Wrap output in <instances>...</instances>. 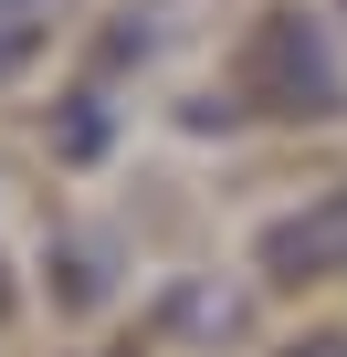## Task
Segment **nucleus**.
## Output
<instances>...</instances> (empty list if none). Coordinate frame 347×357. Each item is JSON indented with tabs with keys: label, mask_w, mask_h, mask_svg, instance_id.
Listing matches in <instances>:
<instances>
[{
	"label": "nucleus",
	"mask_w": 347,
	"mask_h": 357,
	"mask_svg": "<svg viewBox=\"0 0 347 357\" xmlns=\"http://www.w3.org/2000/svg\"><path fill=\"white\" fill-rule=\"evenodd\" d=\"M274 357H347V326H305V336H284Z\"/></svg>",
	"instance_id": "nucleus-6"
},
{
	"label": "nucleus",
	"mask_w": 347,
	"mask_h": 357,
	"mask_svg": "<svg viewBox=\"0 0 347 357\" xmlns=\"http://www.w3.org/2000/svg\"><path fill=\"white\" fill-rule=\"evenodd\" d=\"M0 315H11V263H0Z\"/></svg>",
	"instance_id": "nucleus-8"
},
{
	"label": "nucleus",
	"mask_w": 347,
	"mask_h": 357,
	"mask_svg": "<svg viewBox=\"0 0 347 357\" xmlns=\"http://www.w3.org/2000/svg\"><path fill=\"white\" fill-rule=\"evenodd\" d=\"M147 326H158L168 347H232V336L253 326V284H232V273H179V284H158Z\"/></svg>",
	"instance_id": "nucleus-2"
},
{
	"label": "nucleus",
	"mask_w": 347,
	"mask_h": 357,
	"mask_svg": "<svg viewBox=\"0 0 347 357\" xmlns=\"http://www.w3.org/2000/svg\"><path fill=\"white\" fill-rule=\"evenodd\" d=\"M232 74H242V105H263V116H337L347 105V63L326 53L316 11H263L242 32Z\"/></svg>",
	"instance_id": "nucleus-1"
},
{
	"label": "nucleus",
	"mask_w": 347,
	"mask_h": 357,
	"mask_svg": "<svg viewBox=\"0 0 347 357\" xmlns=\"http://www.w3.org/2000/svg\"><path fill=\"white\" fill-rule=\"evenodd\" d=\"M337 263H347V190H326L263 231V284H326Z\"/></svg>",
	"instance_id": "nucleus-3"
},
{
	"label": "nucleus",
	"mask_w": 347,
	"mask_h": 357,
	"mask_svg": "<svg viewBox=\"0 0 347 357\" xmlns=\"http://www.w3.org/2000/svg\"><path fill=\"white\" fill-rule=\"evenodd\" d=\"M116 273H126V252L105 231H53V294H64V315H95L116 294Z\"/></svg>",
	"instance_id": "nucleus-4"
},
{
	"label": "nucleus",
	"mask_w": 347,
	"mask_h": 357,
	"mask_svg": "<svg viewBox=\"0 0 347 357\" xmlns=\"http://www.w3.org/2000/svg\"><path fill=\"white\" fill-rule=\"evenodd\" d=\"M337 11H347V0H337Z\"/></svg>",
	"instance_id": "nucleus-9"
},
{
	"label": "nucleus",
	"mask_w": 347,
	"mask_h": 357,
	"mask_svg": "<svg viewBox=\"0 0 347 357\" xmlns=\"http://www.w3.org/2000/svg\"><path fill=\"white\" fill-rule=\"evenodd\" d=\"M105 137H116V116H105L95 95H74V105L53 116V147H64V168H95V158H105Z\"/></svg>",
	"instance_id": "nucleus-5"
},
{
	"label": "nucleus",
	"mask_w": 347,
	"mask_h": 357,
	"mask_svg": "<svg viewBox=\"0 0 347 357\" xmlns=\"http://www.w3.org/2000/svg\"><path fill=\"white\" fill-rule=\"evenodd\" d=\"M32 11H53V0H0V22H32Z\"/></svg>",
	"instance_id": "nucleus-7"
}]
</instances>
